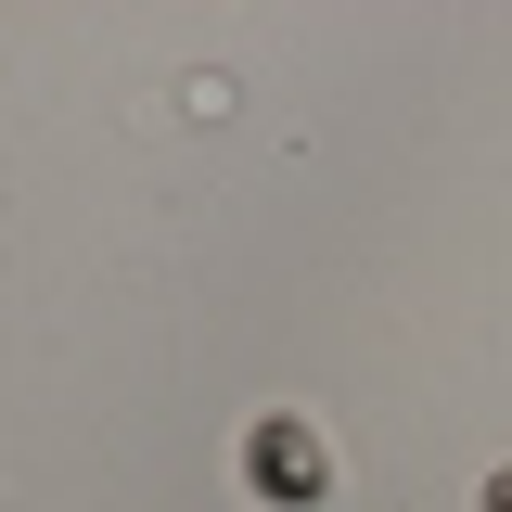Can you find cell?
<instances>
[{"label":"cell","instance_id":"obj_1","mask_svg":"<svg viewBox=\"0 0 512 512\" xmlns=\"http://www.w3.org/2000/svg\"><path fill=\"white\" fill-rule=\"evenodd\" d=\"M256 487L269 500H320V436L308 423H256Z\"/></svg>","mask_w":512,"mask_h":512},{"label":"cell","instance_id":"obj_2","mask_svg":"<svg viewBox=\"0 0 512 512\" xmlns=\"http://www.w3.org/2000/svg\"><path fill=\"white\" fill-rule=\"evenodd\" d=\"M487 512H512V474H500V500H487Z\"/></svg>","mask_w":512,"mask_h":512}]
</instances>
